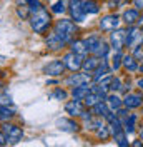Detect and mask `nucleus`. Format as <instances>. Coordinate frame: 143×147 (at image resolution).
Returning <instances> with one entry per match:
<instances>
[{"label": "nucleus", "mask_w": 143, "mask_h": 147, "mask_svg": "<svg viewBox=\"0 0 143 147\" xmlns=\"http://www.w3.org/2000/svg\"><path fill=\"white\" fill-rule=\"evenodd\" d=\"M53 30L57 32H62V34H67V35L73 37L77 32H78V27L75 25V22L72 20V18H60V20H57L53 25Z\"/></svg>", "instance_id": "9"}, {"label": "nucleus", "mask_w": 143, "mask_h": 147, "mask_svg": "<svg viewBox=\"0 0 143 147\" xmlns=\"http://www.w3.org/2000/svg\"><path fill=\"white\" fill-rule=\"evenodd\" d=\"M13 117H15V109L0 104V120L2 122H7V120H12Z\"/></svg>", "instance_id": "29"}, {"label": "nucleus", "mask_w": 143, "mask_h": 147, "mask_svg": "<svg viewBox=\"0 0 143 147\" xmlns=\"http://www.w3.org/2000/svg\"><path fill=\"white\" fill-rule=\"evenodd\" d=\"M57 127L63 130V132H78L80 130V124H77L73 119H57Z\"/></svg>", "instance_id": "17"}, {"label": "nucleus", "mask_w": 143, "mask_h": 147, "mask_svg": "<svg viewBox=\"0 0 143 147\" xmlns=\"http://www.w3.org/2000/svg\"><path fill=\"white\" fill-rule=\"evenodd\" d=\"M122 67H123L128 74H135V72H138V70H140V62H138L132 54H123Z\"/></svg>", "instance_id": "14"}, {"label": "nucleus", "mask_w": 143, "mask_h": 147, "mask_svg": "<svg viewBox=\"0 0 143 147\" xmlns=\"http://www.w3.org/2000/svg\"><path fill=\"white\" fill-rule=\"evenodd\" d=\"M123 105L128 110L132 109H138L143 105V92H126L123 97Z\"/></svg>", "instance_id": "10"}, {"label": "nucleus", "mask_w": 143, "mask_h": 147, "mask_svg": "<svg viewBox=\"0 0 143 147\" xmlns=\"http://www.w3.org/2000/svg\"><path fill=\"white\" fill-rule=\"evenodd\" d=\"M112 137H113V140H115L116 146H120V147H128L130 146V140H128V137H126V130L125 129L120 130V132H116V134H113Z\"/></svg>", "instance_id": "28"}, {"label": "nucleus", "mask_w": 143, "mask_h": 147, "mask_svg": "<svg viewBox=\"0 0 143 147\" xmlns=\"http://www.w3.org/2000/svg\"><path fill=\"white\" fill-rule=\"evenodd\" d=\"M132 55H133L138 62H143V44L133 47V49H132Z\"/></svg>", "instance_id": "36"}, {"label": "nucleus", "mask_w": 143, "mask_h": 147, "mask_svg": "<svg viewBox=\"0 0 143 147\" xmlns=\"http://www.w3.org/2000/svg\"><path fill=\"white\" fill-rule=\"evenodd\" d=\"M28 22H30V27L35 34H47L50 25H52V17L43 7V9L37 10V12H32Z\"/></svg>", "instance_id": "1"}, {"label": "nucleus", "mask_w": 143, "mask_h": 147, "mask_svg": "<svg viewBox=\"0 0 143 147\" xmlns=\"http://www.w3.org/2000/svg\"><path fill=\"white\" fill-rule=\"evenodd\" d=\"M105 102L108 104V107L112 110H118L120 107H123V97H120L116 92H110L107 95V99H105Z\"/></svg>", "instance_id": "20"}, {"label": "nucleus", "mask_w": 143, "mask_h": 147, "mask_svg": "<svg viewBox=\"0 0 143 147\" xmlns=\"http://www.w3.org/2000/svg\"><path fill=\"white\" fill-rule=\"evenodd\" d=\"M133 5L138 10H143V0H133Z\"/></svg>", "instance_id": "39"}, {"label": "nucleus", "mask_w": 143, "mask_h": 147, "mask_svg": "<svg viewBox=\"0 0 143 147\" xmlns=\"http://www.w3.org/2000/svg\"><path fill=\"white\" fill-rule=\"evenodd\" d=\"M142 28H143V27H142Z\"/></svg>", "instance_id": "45"}, {"label": "nucleus", "mask_w": 143, "mask_h": 147, "mask_svg": "<svg viewBox=\"0 0 143 147\" xmlns=\"http://www.w3.org/2000/svg\"><path fill=\"white\" fill-rule=\"evenodd\" d=\"M102 60H103V59H100V57H97V55L90 54L88 57H85L82 69H83L87 74H93V70H95V69H97L100 64H102Z\"/></svg>", "instance_id": "18"}, {"label": "nucleus", "mask_w": 143, "mask_h": 147, "mask_svg": "<svg viewBox=\"0 0 143 147\" xmlns=\"http://www.w3.org/2000/svg\"><path fill=\"white\" fill-rule=\"evenodd\" d=\"M138 18H140V10L136 9H126L123 13H122V22H125L126 27L130 25H136L138 24Z\"/></svg>", "instance_id": "15"}, {"label": "nucleus", "mask_w": 143, "mask_h": 147, "mask_svg": "<svg viewBox=\"0 0 143 147\" xmlns=\"http://www.w3.org/2000/svg\"><path fill=\"white\" fill-rule=\"evenodd\" d=\"M82 3H83V10L87 12V15H95V13H98L100 12V3L97 0H82Z\"/></svg>", "instance_id": "26"}, {"label": "nucleus", "mask_w": 143, "mask_h": 147, "mask_svg": "<svg viewBox=\"0 0 143 147\" xmlns=\"http://www.w3.org/2000/svg\"><path fill=\"white\" fill-rule=\"evenodd\" d=\"M3 90H5V85H3V84L0 82V94H2V92H3Z\"/></svg>", "instance_id": "42"}, {"label": "nucleus", "mask_w": 143, "mask_h": 147, "mask_svg": "<svg viewBox=\"0 0 143 147\" xmlns=\"http://www.w3.org/2000/svg\"><path fill=\"white\" fill-rule=\"evenodd\" d=\"M112 74V65H110V62H108L107 59H103L102 60V64L93 70V74H92V82L97 84L100 82L102 79H105V77H108Z\"/></svg>", "instance_id": "13"}, {"label": "nucleus", "mask_w": 143, "mask_h": 147, "mask_svg": "<svg viewBox=\"0 0 143 147\" xmlns=\"http://www.w3.org/2000/svg\"><path fill=\"white\" fill-rule=\"evenodd\" d=\"M122 60H123V50H113V55L110 59L112 70H118L122 67Z\"/></svg>", "instance_id": "30"}, {"label": "nucleus", "mask_w": 143, "mask_h": 147, "mask_svg": "<svg viewBox=\"0 0 143 147\" xmlns=\"http://www.w3.org/2000/svg\"><path fill=\"white\" fill-rule=\"evenodd\" d=\"M70 50L72 52H75V54H80V55H85L88 54V49H87V44H85V38H75V40H72L70 44Z\"/></svg>", "instance_id": "21"}, {"label": "nucleus", "mask_w": 143, "mask_h": 147, "mask_svg": "<svg viewBox=\"0 0 143 147\" xmlns=\"http://www.w3.org/2000/svg\"><path fill=\"white\" fill-rule=\"evenodd\" d=\"M52 97H53V99H57V100H67L68 92L63 90V89H60V87H57V89L53 90V94H52Z\"/></svg>", "instance_id": "35"}, {"label": "nucleus", "mask_w": 143, "mask_h": 147, "mask_svg": "<svg viewBox=\"0 0 143 147\" xmlns=\"http://www.w3.org/2000/svg\"><path fill=\"white\" fill-rule=\"evenodd\" d=\"M136 25H140V27H143V13L140 15V18H138V24Z\"/></svg>", "instance_id": "41"}, {"label": "nucleus", "mask_w": 143, "mask_h": 147, "mask_svg": "<svg viewBox=\"0 0 143 147\" xmlns=\"http://www.w3.org/2000/svg\"><path fill=\"white\" fill-rule=\"evenodd\" d=\"M65 84L68 85V87H78V85H85V84H92V74H70L67 79H65Z\"/></svg>", "instance_id": "12"}, {"label": "nucleus", "mask_w": 143, "mask_h": 147, "mask_svg": "<svg viewBox=\"0 0 143 147\" xmlns=\"http://www.w3.org/2000/svg\"><path fill=\"white\" fill-rule=\"evenodd\" d=\"M68 12H70L72 20H75V22H78V24L85 22L87 12L83 10L82 0H70V2H68Z\"/></svg>", "instance_id": "7"}, {"label": "nucleus", "mask_w": 143, "mask_h": 147, "mask_svg": "<svg viewBox=\"0 0 143 147\" xmlns=\"http://www.w3.org/2000/svg\"><path fill=\"white\" fill-rule=\"evenodd\" d=\"M120 24H122V17L120 15H116V13H107V15H103V17L100 18L98 27L103 32H112V30L120 27Z\"/></svg>", "instance_id": "5"}, {"label": "nucleus", "mask_w": 143, "mask_h": 147, "mask_svg": "<svg viewBox=\"0 0 143 147\" xmlns=\"http://www.w3.org/2000/svg\"><path fill=\"white\" fill-rule=\"evenodd\" d=\"M105 99H107V95H105V94H102L100 90H97V89H93V87H92L90 94L85 97V99H83V104H85L87 107H90V109H92L95 104H98V102L105 100Z\"/></svg>", "instance_id": "16"}, {"label": "nucleus", "mask_w": 143, "mask_h": 147, "mask_svg": "<svg viewBox=\"0 0 143 147\" xmlns=\"http://www.w3.org/2000/svg\"><path fill=\"white\" fill-rule=\"evenodd\" d=\"M130 0H107V5L110 10H116L120 9V7H123V5H126Z\"/></svg>", "instance_id": "34"}, {"label": "nucleus", "mask_w": 143, "mask_h": 147, "mask_svg": "<svg viewBox=\"0 0 143 147\" xmlns=\"http://www.w3.org/2000/svg\"><path fill=\"white\" fill-rule=\"evenodd\" d=\"M2 132H3V136L7 139V144H18L22 137H23V130L22 127H18L15 124H3L2 125Z\"/></svg>", "instance_id": "3"}, {"label": "nucleus", "mask_w": 143, "mask_h": 147, "mask_svg": "<svg viewBox=\"0 0 143 147\" xmlns=\"http://www.w3.org/2000/svg\"><path fill=\"white\" fill-rule=\"evenodd\" d=\"M110 107H108V104L105 100L98 102V104H95L93 107H92V114L93 115H97V117H102V119H105V115H107L108 112H110Z\"/></svg>", "instance_id": "24"}, {"label": "nucleus", "mask_w": 143, "mask_h": 147, "mask_svg": "<svg viewBox=\"0 0 143 147\" xmlns=\"http://www.w3.org/2000/svg\"><path fill=\"white\" fill-rule=\"evenodd\" d=\"M63 64H65V69H68L70 72H78L83 65V60H85V55L75 54V52H68V54L63 55Z\"/></svg>", "instance_id": "4"}, {"label": "nucleus", "mask_w": 143, "mask_h": 147, "mask_svg": "<svg viewBox=\"0 0 143 147\" xmlns=\"http://www.w3.org/2000/svg\"><path fill=\"white\" fill-rule=\"evenodd\" d=\"M136 120H138V115H136V114H130V112H128V115H126V117L122 119V122H123V129L126 130V134H133V132H135Z\"/></svg>", "instance_id": "22"}, {"label": "nucleus", "mask_w": 143, "mask_h": 147, "mask_svg": "<svg viewBox=\"0 0 143 147\" xmlns=\"http://www.w3.org/2000/svg\"><path fill=\"white\" fill-rule=\"evenodd\" d=\"M25 2H27V5L30 7L32 12H37V10L43 9V5H42V2H40V0H25Z\"/></svg>", "instance_id": "37"}, {"label": "nucleus", "mask_w": 143, "mask_h": 147, "mask_svg": "<svg viewBox=\"0 0 143 147\" xmlns=\"http://www.w3.org/2000/svg\"><path fill=\"white\" fill-rule=\"evenodd\" d=\"M90 90H92L90 84L78 85V87H73V89H72V97H73V99H78V100H83V99H85V97L90 94Z\"/></svg>", "instance_id": "23"}, {"label": "nucleus", "mask_w": 143, "mask_h": 147, "mask_svg": "<svg viewBox=\"0 0 143 147\" xmlns=\"http://www.w3.org/2000/svg\"><path fill=\"white\" fill-rule=\"evenodd\" d=\"M143 44V28L140 25H130L126 27V38H125V49H133V47Z\"/></svg>", "instance_id": "2"}, {"label": "nucleus", "mask_w": 143, "mask_h": 147, "mask_svg": "<svg viewBox=\"0 0 143 147\" xmlns=\"http://www.w3.org/2000/svg\"><path fill=\"white\" fill-rule=\"evenodd\" d=\"M136 87H138V90H142V92H143V77L136 79Z\"/></svg>", "instance_id": "40"}, {"label": "nucleus", "mask_w": 143, "mask_h": 147, "mask_svg": "<svg viewBox=\"0 0 143 147\" xmlns=\"http://www.w3.org/2000/svg\"><path fill=\"white\" fill-rule=\"evenodd\" d=\"M0 104L2 105H12V97L10 95H0Z\"/></svg>", "instance_id": "38"}, {"label": "nucleus", "mask_w": 143, "mask_h": 147, "mask_svg": "<svg viewBox=\"0 0 143 147\" xmlns=\"http://www.w3.org/2000/svg\"><path fill=\"white\" fill-rule=\"evenodd\" d=\"M110 50H112V47H110V42H100L98 47L92 52L93 55H97V57H100V59H107L108 54H110Z\"/></svg>", "instance_id": "25"}, {"label": "nucleus", "mask_w": 143, "mask_h": 147, "mask_svg": "<svg viewBox=\"0 0 143 147\" xmlns=\"http://www.w3.org/2000/svg\"><path fill=\"white\" fill-rule=\"evenodd\" d=\"M45 44H47V49H48V50H60V49H63V47L67 45L62 38L55 34V32H52L50 35L47 37Z\"/></svg>", "instance_id": "19"}, {"label": "nucleus", "mask_w": 143, "mask_h": 147, "mask_svg": "<svg viewBox=\"0 0 143 147\" xmlns=\"http://www.w3.org/2000/svg\"><path fill=\"white\" fill-rule=\"evenodd\" d=\"M50 10H52V13L62 15V13H65V12L68 10V2H67V0H57V2L52 3Z\"/></svg>", "instance_id": "27"}, {"label": "nucleus", "mask_w": 143, "mask_h": 147, "mask_svg": "<svg viewBox=\"0 0 143 147\" xmlns=\"http://www.w3.org/2000/svg\"><path fill=\"white\" fill-rule=\"evenodd\" d=\"M140 139H142V140H143V129H142V130H140Z\"/></svg>", "instance_id": "43"}, {"label": "nucleus", "mask_w": 143, "mask_h": 147, "mask_svg": "<svg viewBox=\"0 0 143 147\" xmlns=\"http://www.w3.org/2000/svg\"><path fill=\"white\" fill-rule=\"evenodd\" d=\"M125 38H126V28H115L110 34V47L112 50H123L125 49Z\"/></svg>", "instance_id": "6"}, {"label": "nucleus", "mask_w": 143, "mask_h": 147, "mask_svg": "<svg viewBox=\"0 0 143 147\" xmlns=\"http://www.w3.org/2000/svg\"><path fill=\"white\" fill-rule=\"evenodd\" d=\"M87 105L83 104V100H78V99H73V100H68L65 104V112L70 115V117H82L87 109Z\"/></svg>", "instance_id": "11"}, {"label": "nucleus", "mask_w": 143, "mask_h": 147, "mask_svg": "<svg viewBox=\"0 0 143 147\" xmlns=\"http://www.w3.org/2000/svg\"><path fill=\"white\" fill-rule=\"evenodd\" d=\"M95 134H97V137H98L100 140H108V139L112 137V132H110L108 124H102V125L95 130Z\"/></svg>", "instance_id": "32"}, {"label": "nucleus", "mask_w": 143, "mask_h": 147, "mask_svg": "<svg viewBox=\"0 0 143 147\" xmlns=\"http://www.w3.org/2000/svg\"><path fill=\"white\" fill-rule=\"evenodd\" d=\"M122 79L116 77V75H112V80H110V92H120L122 89Z\"/></svg>", "instance_id": "33"}, {"label": "nucleus", "mask_w": 143, "mask_h": 147, "mask_svg": "<svg viewBox=\"0 0 143 147\" xmlns=\"http://www.w3.org/2000/svg\"><path fill=\"white\" fill-rule=\"evenodd\" d=\"M63 70H65V64H63L62 59H53L48 64H45L43 69H42V72L48 77H60Z\"/></svg>", "instance_id": "8"}, {"label": "nucleus", "mask_w": 143, "mask_h": 147, "mask_svg": "<svg viewBox=\"0 0 143 147\" xmlns=\"http://www.w3.org/2000/svg\"><path fill=\"white\" fill-rule=\"evenodd\" d=\"M140 72L143 74V62H142V64H140Z\"/></svg>", "instance_id": "44"}, {"label": "nucleus", "mask_w": 143, "mask_h": 147, "mask_svg": "<svg viewBox=\"0 0 143 147\" xmlns=\"http://www.w3.org/2000/svg\"><path fill=\"white\" fill-rule=\"evenodd\" d=\"M102 42V37L100 35H88L87 38H85V44H87V49H88V54H92L97 47H98V44Z\"/></svg>", "instance_id": "31"}]
</instances>
